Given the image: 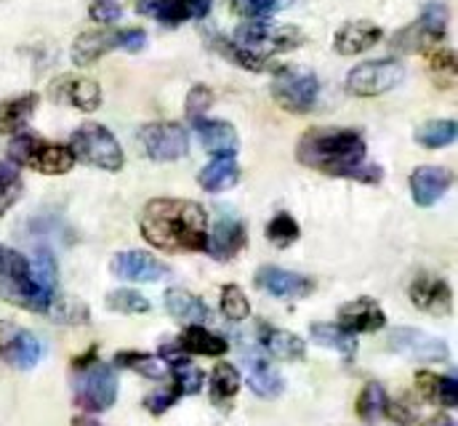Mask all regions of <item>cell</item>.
I'll return each instance as SVG.
<instances>
[{"label":"cell","instance_id":"cell-53","mask_svg":"<svg viewBox=\"0 0 458 426\" xmlns=\"http://www.w3.org/2000/svg\"><path fill=\"white\" fill-rule=\"evenodd\" d=\"M70 426H102L99 422H94V419H86V416H78V419H72Z\"/></svg>","mask_w":458,"mask_h":426},{"label":"cell","instance_id":"cell-43","mask_svg":"<svg viewBox=\"0 0 458 426\" xmlns=\"http://www.w3.org/2000/svg\"><path fill=\"white\" fill-rule=\"evenodd\" d=\"M54 312L51 318L59 320V322H70V325H81V322H89L91 315H89V307L78 299H64V302H54L51 310Z\"/></svg>","mask_w":458,"mask_h":426},{"label":"cell","instance_id":"cell-29","mask_svg":"<svg viewBox=\"0 0 458 426\" xmlns=\"http://www.w3.org/2000/svg\"><path fill=\"white\" fill-rule=\"evenodd\" d=\"M195 131L200 141L214 152V155H234L237 149V131L227 120H195Z\"/></svg>","mask_w":458,"mask_h":426},{"label":"cell","instance_id":"cell-24","mask_svg":"<svg viewBox=\"0 0 458 426\" xmlns=\"http://www.w3.org/2000/svg\"><path fill=\"white\" fill-rule=\"evenodd\" d=\"M245 240H248V234H245L242 221H237V218H222L214 226V232L208 234L206 251L216 261H229V259H234L245 248Z\"/></svg>","mask_w":458,"mask_h":426},{"label":"cell","instance_id":"cell-45","mask_svg":"<svg viewBox=\"0 0 458 426\" xmlns=\"http://www.w3.org/2000/svg\"><path fill=\"white\" fill-rule=\"evenodd\" d=\"M179 397H182V392L171 384L168 389H157V392H152L149 397H144V405H147V411H149L152 416H163L168 408H174V405L179 403Z\"/></svg>","mask_w":458,"mask_h":426},{"label":"cell","instance_id":"cell-3","mask_svg":"<svg viewBox=\"0 0 458 426\" xmlns=\"http://www.w3.org/2000/svg\"><path fill=\"white\" fill-rule=\"evenodd\" d=\"M0 299L30 312H48L54 304V294H46L32 283L30 261L5 245H0Z\"/></svg>","mask_w":458,"mask_h":426},{"label":"cell","instance_id":"cell-37","mask_svg":"<svg viewBox=\"0 0 458 426\" xmlns=\"http://www.w3.org/2000/svg\"><path fill=\"white\" fill-rule=\"evenodd\" d=\"M114 365L136 371V373H141L147 379H163L165 376L163 362L155 354H147V352H117L114 354Z\"/></svg>","mask_w":458,"mask_h":426},{"label":"cell","instance_id":"cell-48","mask_svg":"<svg viewBox=\"0 0 458 426\" xmlns=\"http://www.w3.org/2000/svg\"><path fill=\"white\" fill-rule=\"evenodd\" d=\"M89 16L97 24H114L123 16V3L120 0H91Z\"/></svg>","mask_w":458,"mask_h":426},{"label":"cell","instance_id":"cell-27","mask_svg":"<svg viewBox=\"0 0 458 426\" xmlns=\"http://www.w3.org/2000/svg\"><path fill=\"white\" fill-rule=\"evenodd\" d=\"M165 310L171 312V318L182 320L187 325H200L211 318V310L203 299H198L195 294L190 291H182V288H171L165 291Z\"/></svg>","mask_w":458,"mask_h":426},{"label":"cell","instance_id":"cell-49","mask_svg":"<svg viewBox=\"0 0 458 426\" xmlns=\"http://www.w3.org/2000/svg\"><path fill=\"white\" fill-rule=\"evenodd\" d=\"M435 397H440V403H443L445 408H456L458 405V381L454 373H451V376H443V379H437V395H435Z\"/></svg>","mask_w":458,"mask_h":426},{"label":"cell","instance_id":"cell-20","mask_svg":"<svg viewBox=\"0 0 458 426\" xmlns=\"http://www.w3.org/2000/svg\"><path fill=\"white\" fill-rule=\"evenodd\" d=\"M381 38H384V32L378 24H373L368 19H357V21H346L339 27V32L334 35V48L342 56H354V54L373 48Z\"/></svg>","mask_w":458,"mask_h":426},{"label":"cell","instance_id":"cell-17","mask_svg":"<svg viewBox=\"0 0 458 426\" xmlns=\"http://www.w3.org/2000/svg\"><path fill=\"white\" fill-rule=\"evenodd\" d=\"M411 302L429 315H451L454 310V291L443 277L435 275H419L411 285Z\"/></svg>","mask_w":458,"mask_h":426},{"label":"cell","instance_id":"cell-8","mask_svg":"<svg viewBox=\"0 0 458 426\" xmlns=\"http://www.w3.org/2000/svg\"><path fill=\"white\" fill-rule=\"evenodd\" d=\"M304 43V32L299 27L291 24H269V21H245L242 27H237L234 32V46L259 54V56H269L272 54H285V51H296Z\"/></svg>","mask_w":458,"mask_h":426},{"label":"cell","instance_id":"cell-25","mask_svg":"<svg viewBox=\"0 0 458 426\" xmlns=\"http://www.w3.org/2000/svg\"><path fill=\"white\" fill-rule=\"evenodd\" d=\"M240 182V166L234 155H214V160L198 174V184L206 192H227Z\"/></svg>","mask_w":458,"mask_h":426},{"label":"cell","instance_id":"cell-40","mask_svg":"<svg viewBox=\"0 0 458 426\" xmlns=\"http://www.w3.org/2000/svg\"><path fill=\"white\" fill-rule=\"evenodd\" d=\"M107 307H110V312H117V315H144L152 310L149 299H144L139 291H131V288L113 291L107 296Z\"/></svg>","mask_w":458,"mask_h":426},{"label":"cell","instance_id":"cell-36","mask_svg":"<svg viewBox=\"0 0 458 426\" xmlns=\"http://www.w3.org/2000/svg\"><path fill=\"white\" fill-rule=\"evenodd\" d=\"M30 277L38 288H43L46 294H54L56 296V283H59V275H56V261H54V253L48 248H38L32 261H30Z\"/></svg>","mask_w":458,"mask_h":426},{"label":"cell","instance_id":"cell-54","mask_svg":"<svg viewBox=\"0 0 458 426\" xmlns=\"http://www.w3.org/2000/svg\"><path fill=\"white\" fill-rule=\"evenodd\" d=\"M432 426H456V422H454V419H448V416H440V419H435V422H432Z\"/></svg>","mask_w":458,"mask_h":426},{"label":"cell","instance_id":"cell-41","mask_svg":"<svg viewBox=\"0 0 458 426\" xmlns=\"http://www.w3.org/2000/svg\"><path fill=\"white\" fill-rule=\"evenodd\" d=\"M301 234L296 218L291 213H277L269 224H267V240H272L277 248H288L291 243H296Z\"/></svg>","mask_w":458,"mask_h":426},{"label":"cell","instance_id":"cell-31","mask_svg":"<svg viewBox=\"0 0 458 426\" xmlns=\"http://www.w3.org/2000/svg\"><path fill=\"white\" fill-rule=\"evenodd\" d=\"M310 333H312L315 344L342 352L346 360H352L357 354V336L344 330L342 325H336V322H315L310 328Z\"/></svg>","mask_w":458,"mask_h":426},{"label":"cell","instance_id":"cell-1","mask_svg":"<svg viewBox=\"0 0 458 426\" xmlns=\"http://www.w3.org/2000/svg\"><path fill=\"white\" fill-rule=\"evenodd\" d=\"M365 139L352 128H310L296 147V158L307 168L362 184H378L384 171L365 163Z\"/></svg>","mask_w":458,"mask_h":426},{"label":"cell","instance_id":"cell-15","mask_svg":"<svg viewBox=\"0 0 458 426\" xmlns=\"http://www.w3.org/2000/svg\"><path fill=\"white\" fill-rule=\"evenodd\" d=\"M114 277L120 280H131V283H157L168 275V267L155 259L152 253L144 251H123L113 256L110 261Z\"/></svg>","mask_w":458,"mask_h":426},{"label":"cell","instance_id":"cell-5","mask_svg":"<svg viewBox=\"0 0 458 426\" xmlns=\"http://www.w3.org/2000/svg\"><path fill=\"white\" fill-rule=\"evenodd\" d=\"M81 371L72 379V392H75V405L91 413L110 411L117 397V376L110 365L97 362L94 357H86L83 362H75Z\"/></svg>","mask_w":458,"mask_h":426},{"label":"cell","instance_id":"cell-51","mask_svg":"<svg viewBox=\"0 0 458 426\" xmlns=\"http://www.w3.org/2000/svg\"><path fill=\"white\" fill-rule=\"evenodd\" d=\"M416 384H419V389H421L427 397H435V395H437V376H435V373H419Z\"/></svg>","mask_w":458,"mask_h":426},{"label":"cell","instance_id":"cell-14","mask_svg":"<svg viewBox=\"0 0 458 426\" xmlns=\"http://www.w3.org/2000/svg\"><path fill=\"white\" fill-rule=\"evenodd\" d=\"M48 99L56 105H72L81 112H97L102 106V89L91 78H59L48 86Z\"/></svg>","mask_w":458,"mask_h":426},{"label":"cell","instance_id":"cell-10","mask_svg":"<svg viewBox=\"0 0 458 426\" xmlns=\"http://www.w3.org/2000/svg\"><path fill=\"white\" fill-rule=\"evenodd\" d=\"M403 64L397 59L362 62L346 75V91L352 97H381L403 81Z\"/></svg>","mask_w":458,"mask_h":426},{"label":"cell","instance_id":"cell-13","mask_svg":"<svg viewBox=\"0 0 458 426\" xmlns=\"http://www.w3.org/2000/svg\"><path fill=\"white\" fill-rule=\"evenodd\" d=\"M256 288L275 299H307L315 291V280L280 267H261L256 272Z\"/></svg>","mask_w":458,"mask_h":426},{"label":"cell","instance_id":"cell-23","mask_svg":"<svg viewBox=\"0 0 458 426\" xmlns=\"http://www.w3.org/2000/svg\"><path fill=\"white\" fill-rule=\"evenodd\" d=\"M160 354L163 360L171 365V373H174V387L184 395H198L203 389V381H206V373L190 362V357L179 349V344H163L160 346Z\"/></svg>","mask_w":458,"mask_h":426},{"label":"cell","instance_id":"cell-16","mask_svg":"<svg viewBox=\"0 0 458 426\" xmlns=\"http://www.w3.org/2000/svg\"><path fill=\"white\" fill-rule=\"evenodd\" d=\"M211 11V0H139V13L155 16L165 27H176L190 19H203Z\"/></svg>","mask_w":458,"mask_h":426},{"label":"cell","instance_id":"cell-26","mask_svg":"<svg viewBox=\"0 0 458 426\" xmlns=\"http://www.w3.org/2000/svg\"><path fill=\"white\" fill-rule=\"evenodd\" d=\"M259 338H261V346H264V352L267 354H272V357H277V360H285V362H299V360H304V341L296 336V333H288V330H283V328H269V325H261V333H259Z\"/></svg>","mask_w":458,"mask_h":426},{"label":"cell","instance_id":"cell-7","mask_svg":"<svg viewBox=\"0 0 458 426\" xmlns=\"http://www.w3.org/2000/svg\"><path fill=\"white\" fill-rule=\"evenodd\" d=\"M70 152L75 155V160L94 166V168H102V171H113V174L125 166L123 147L117 144L110 128H105L99 123L81 125L70 139Z\"/></svg>","mask_w":458,"mask_h":426},{"label":"cell","instance_id":"cell-46","mask_svg":"<svg viewBox=\"0 0 458 426\" xmlns=\"http://www.w3.org/2000/svg\"><path fill=\"white\" fill-rule=\"evenodd\" d=\"M232 5L248 19H267L280 8V0H232Z\"/></svg>","mask_w":458,"mask_h":426},{"label":"cell","instance_id":"cell-9","mask_svg":"<svg viewBox=\"0 0 458 426\" xmlns=\"http://www.w3.org/2000/svg\"><path fill=\"white\" fill-rule=\"evenodd\" d=\"M272 99L291 115H307L318 105L320 81L307 67H280L272 81Z\"/></svg>","mask_w":458,"mask_h":426},{"label":"cell","instance_id":"cell-50","mask_svg":"<svg viewBox=\"0 0 458 426\" xmlns=\"http://www.w3.org/2000/svg\"><path fill=\"white\" fill-rule=\"evenodd\" d=\"M144 46H147V35H144V30H120V51L139 54Z\"/></svg>","mask_w":458,"mask_h":426},{"label":"cell","instance_id":"cell-21","mask_svg":"<svg viewBox=\"0 0 458 426\" xmlns=\"http://www.w3.org/2000/svg\"><path fill=\"white\" fill-rule=\"evenodd\" d=\"M242 360H245V371H248V387L259 395V397H264V400H275V397H280L283 395V389H285V384H283V376L267 362V357L264 354H259V352H242Z\"/></svg>","mask_w":458,"mask_h":426},{"label":"cell","instance_id":"cell-39","mask_svg":"<svg viewBox=\"0 0 458 426\" xmlns=\"http://www.w3.org/2000/svg\"><path fill=\"white\" fill-rule=\"evenodd\" d=\"M216 46L227 54L234 64H240V67H245V70H250V72H277V70H280L269 56L250 54V51H245V48H240V46H234V43H225V40H219Z\"/></svg>","mask_w":458,"mask_h":426},{"label":"cell","instance_id":"cell-47","mask_svg":"<svg viewBox=\"0 0 458 426\" xmlns=\"http://www.w3.org/2000/svg\"><path fill=\"white\" fill-rule=\"evenodd\" d=\"M427 54H429V70H432V75H451V78L456 75V54L451 48L435 46Z\"/></svg>","mask_w":458,"mask_h":426},{"label":"cell","instance_id":"cell-30","mask_svg":"<svg viewBox=\"0 0 458 426\" xmlns=\"http://www.w3.org/2000/svg\"><path fill=\"white\" fill-rule=\"evenodd\" d=\"M35 109H38V94H24V97L3 102L0 105V133H5V136L24 133Z\"/></svg>","mask_w":458,"mask_h":426},{"label":"cell","instance_id":"cell-32","mask_svg":"<svg viewBox=\"0 0 458 426\" xmlns=\"http://www.w3.org/2000/svg\"><path fill=\"white\" fill-rule=\"evenodd\" d=\"M8 360L16 365V368H21V371H30V368H35L38 362H40V357H43V344L38 341V336H32L30 330H16V336H13V341H11V346H8Z\"/></svg>","mask_w":458,"mask_h":426},{"label":"cell","instance_id":"cell-42","mask_svg":"<svg viewBox=\"0 0 458 426\" xmlns=\"http://www.w3.org/2000/svg\"><path fill=\"white\" fill-rule=\"evenodd\" d=\"M219 304H222L225 318L234 320V322H240V320H245L250 315V302H248L245 291H242L240 285H234V283H229V285L222 288Z\"/></svg>","mask_w":458,"mask_h":426},{"label":"cell","instance_id":"cell-18","mask_svg":"<svg viewBox=\"0 0 458 426\" xmlns=\"http://www.w3.org/2000/svg\"><path fill=\"white\" fill-rule=\"evenodd\" d=\"M451 184H454V174L440 166H419L411 174V195H413L416 206H421V209L435 206L448 192Z\"/></svg>","mask_w":458,"mask_h":426},{"label":"cell","instance_id":"cell-4","mask_svg":"<svg viewBox=\"0 0 458 426\" xmlns=\"http://www.w3.org/2000/svg\"><path fill=\"white\" fill-rule=\"evenodd\" d=\"M8 155L16 166H27L46 176H62L75 166V155L70 152V147L43 141L32 133H16L8 144Z\"/></svg>","mask_w":458,"mask_h":426},{"label":"cell","instance_id":"cell-38","mask_svg":"<svg viewBox=\"0 0 458 426\" xmlns=\"http://www.w3.org/2000/svg\"><path fill=\"white\" fill-rule=\"evenodd\" d=\"M21 190H24V184H21L16 166L0 160V218L13 209V203L21 198Z\"/></svg>","mask_w":458,"mask_h":426},{"label":"cell","instance_id":"cell-2","mask_svg":"<svg viewBox=\"0 0 458 426\" xmlns=\"http://www.w3.org/2000/svg\"><path fill=\"white\" fill-rule=\"evenodd\" d=\"M141 237L165 253H200L208 243V216L203 206L179 198H155L139 218Z\"/></svg>","mask_w":458,"mask_h":426},{"label":"cell","instance_id":"cell-12","mask_svg":"<svg viewBox=\"0 0 458 426\" xmlns=\"http://www.w3.org/2000/svg\"><path fill=\"white\" fill-rule=\"evenodd\" d=\"M386 346L394 354L421 360V362H443L448 357L445 341H440L437 336H429L427 330H419V328H397V330H392Z\"/></svg>","mask_w":458,"mask_h":426},{"label":"cell","instance_id":"cell-19","mask_svg":"<svg viewBox=\"0 0 458 426\" xmlns=\"http://www.w3.org/2000/svg\"><path fill=\"white\" fill-rule=\"evenodd\" d=\"M110 51H120V30H97L75 38L70 59L75 67H89Z\"/></svg>","mask_w":458,"mask_h":426},{"label":"cell","instance_id":"cell-6","mask_svg":"<svg viewBox=\"0 0 458 426\" xmlns=\"http://www.w3.org/2000/svg\"><path fill=\"white\" fill-rule=\"evenodd\" d=\"M445 32H448V5L432 0L424 5L416 21L403 27L389 40V46L400 54H421V51H432L435 46H440L445 40Z\"/></svg>","mask_w":458,"mask_h":426},{"label":"cell","instance_id":"cell-44","mask_svg":"<svg viewBox=\"0 0 458 426\" xmlns=\"http://www.w3.org/2000/svg\"><path fill=\"white\" fill-rule=\"evenodd\" d=\"M214 105V91L208 89V86H195L190 94H187V115H190V120L195 123V120H200L208 109Z\"/></svg>","mask_w":458,"mask_h":426},{"label":"cell","instance_id":"cell-33","mask_svg":"<svg viewBox=\"0 0 458 426\" xmlns=\"http://www.w3.org/2000/svg\"><path fill=\"white\" fill-rule=\"evenodd\" d=\"M386 405H389V397H386L384 387L378 381H370L362 387V392L357 397V416L365 424H376L386 413Z\"/></svg>","mask_w":458,"mask_h":426},{"label":"cell","instance_id":"cell-28","mask_svg":"<svg viewBox=\"0 0 458 426\" xmlns=\"http://www.w3.org/2000/svg\"><path fill=\"white\" fill-rule=\"evenodd\" d=\"M227 338L219 333H211L203 325H187V330L179 338V349L184 354H200V357H219L227 352Z\"/></svg>","mask_w":458,"mask_h":426},{"label":"cell","instance_id":"cell-52","mask_svg":"<svg viewBox=\"0 0 458 426\" xmlns=\"http://www.w3.org/2000/svg\"><path fill=\"white\" fill-rule=\"evenodd\" d=\"M16 330H19L16 325H11V322L0 320V354H5V352H8V346H11V341H13Z\"/></svg>","mask_w":458,"mask_h":426},{"label":"cell","instance_id":"cell-35","mask_svg":"<svg viewBox=\"0 0 458 426\" xmlns=\"http://www.w3.org/2000/svg\"><path fill=\"white\" fill-rule=\"evenodd\" d=\"M456 120H429L416 131V141L427 149H443L456 141Z\"/></svg>","mask_w":458,"mask_h":426},{"label":"cell","instance_id":"cell-22","mask_svg":"<svg viewBox=\"0 0 458 426\" xmlns=\"http://www.w3.org/2000/svg\"><path fill=\"white\" fill-rule=\"evenodd\" d=\"M344 330L349 333H376L386 325V315L384 310L378 307V302L373 299H357V302H349L339 310V322Z\"/></svg>","mask_w":458,"mask_h":426},{"label":"cell","instance_id":"cell-34","mask_svg":"<svg viewBox=\"0 0 458 426\" xmlns=\"http://www.w3.org/2000/svg\"><path fill=\"white\" fill-rule=\"evenodd\" d=\"M237 389H240L237 368L229 365V362H219L211 371V397H214V403L216 405H229L237 397Z\"/></svg>","mask_w":458,"mask_h":426},{"label":"cell","instance_id":"cell-11","mask_svg":"<svg viewBox=\"0 0 458 426\" xmlns=\"http://www.w3.org/2000/svg\"><path fill=\"white\" fill-rule=\"evenodd\" d=\"M141 147L149 160L155 163H174L190 152V133L182 123H149L139 133Z\"/></svg>","mask_w":458,"mask_h":426}]
</instances>
